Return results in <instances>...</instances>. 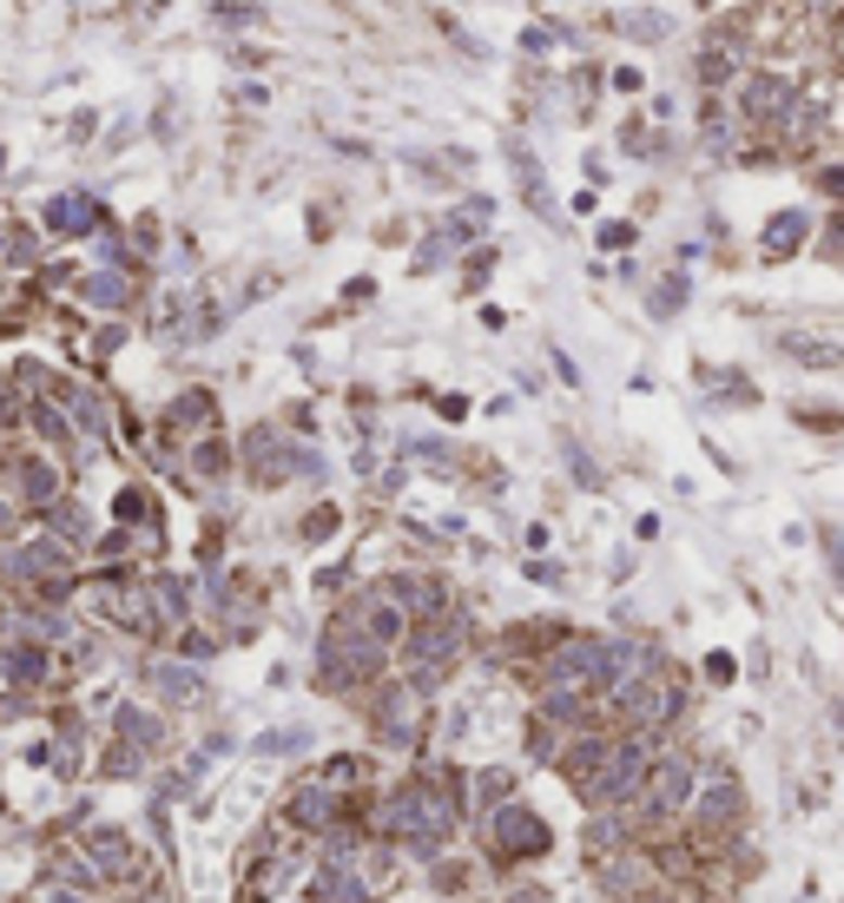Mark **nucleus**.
Returning <instances> with one entry per match:
<instances>
[{"label":"nucleus","mask_w":844,"mask_h":903,"mask_svg":"<svg viewBox=\"0 0 844 903\" xmlns=\"http://www.w3.org/2000/svg\"><path fill=\"white\" fill-rule=\"evenodd\" d=\"M693 791H700V765H693L687 752H666V759L647 765L640 811H647V817H680V811L693 804Z\"/></svg>","instance_id":"7ed1b4c3"},{"label":"nucleus","mask_w":844,"mask_h":903,"mask_svg":"<svg viewBox=\"0 0 844 903\" xmlns=\"http://www.w3.org/2000/svg\"><path fill=\"white\" fill-rule=\"evenodd\" d=\"M601 244H608V251H621V244H634V224H601Z\"/></svg>","instance_id":"412c9836"},{"label":"nucleus","mask_w":844,"mask_h":903,"mask_svg":"<svg viewBox=\"0 0 844 903\" xmlns=\"http://www.w3.org/2000/svg\"><path fill=\"white\" fill-rule=\"evenodd\" d=\"M152 686H158L165 699H192V693H199V673H186V667H152Z\"/></svg>","instance_id":"ddd939ff"},{"label":"nucleus","mask_w":844,"mask_h":903,"mask_svg":"<svg viewBox=\"0 0 844 903\" xmlns=\"http://www.w3.org/2000/svg\"><path fill=\"white\" fill-rule=\"evenodd\" d=\"M627 34H666V21H660V14H634Z\"/></svg>","instance_id":"5701e85b"},{"label":"nucleus","mask_w":844,"mask_h":903,"mask_svg":"<svg viewBox=\"0 0 844 903\" xmlns=\"http://www.w3.org/2000/svg\"><path fill=\"white\" fill-rule=\"evenodd\" d=\"M495 844L509 851V857H541L548 851V825H541L535 811L509 804V811H495Z\"/></svg>","instance_id":"39448f33"},{"label":"nucleus","mask_w":844,"mask_h":903,"mask_svg":"<svg viewBox=\"0 0 844 903\" xmlns=\"http://www.w3.org/2000/svg\"><path fill=\"white\" fill-rule=\"evenodd\" d=\"M40 667H47L40 646H14V653H8V673H14V680H40Z\"/></svg>","instance_id":"f3484780"},{"label":"nucleus","mask_w":844,"mask_h":903,"mask_svg":"<svg viewBox=\"0 0 844 903\" xmlns=\"http://www.w3.org/2000/svg\"><path fill=\"white\" fill-rule=\"evenodd\" d=\"M515 172H522V185H528V205L554 218V205H548V185H541V172H535V158H515Z\"/></svg>","instance_id":"dca6fc26"},{"label":"nucleus","mask_w":844,"mask_h":903,"mask_svg":"<svg viewBox=\"0 0 844 903\" xmlns=\"http://www.w3.org/2000/svg\"><path fill=\"white\" fill-rule=\"evenodd\" d=\"M647 765H653V752H647V738H627V746H614L608 759H601V772L587 778V785H574L587 804H634L640 798V785H647Z\"/></svg>","instance_id":"f03ea898"},{"label":"nucleus","mask_w":844,"mask_h":903,"mask_svg":"<svg viewBox=\"0 0 844 903\" xmlns=\"http://www.w3.org/2000/svg\"><path fill=\"white\" fill-rule=\"evenodd\" d=\"M53 903H73V896H53Z\"/></svg>","instance_id":"bb28decb"},{"label":"nucleus","mask_w":844,"mask_h":903,"mask_svg":"<svg viewBox=\"0 0 844 903\" xmlns=\"http://www.w3.org/2000/svg\"><path fill=\"white\" fill-rule=\"evenodd\" d=\"M785 357H798L811 370H837L844 363V337L837 331H785Z\"/></svg>","instance_id":"0eeeda50"},{"label":"nucleus","mask_w":844,"mask_h":903,"mask_svg":"<svg viewBox=\"0 0 844 903\" xmlns=\"http://www.w3.org/2000/svg\"><path fill=\"white\" fill-rule=\"evenodd\" d=\"M119 515L126 521H145V495H139V488H126V495H119Z\"/></svg>","instance_id":"4be33fe9"},{"label":"nucleus","mask_w":844,"mask_h":903,"mask_svg":"<svg viewBox=\"0 0 844 903\" xmlns=\"http://www.w3.org/2000/svg\"><path fill=\"white\" fill-rule=\"evenodd\" d=\"M700 798V825L713 831V838H726L739 817H745V798H739V785H732V772H713L706 778V791H693Z\"/></svg>","instance_id":"423d86ee"},{"label":"nucleus","mask_w":844,"mask_h":903,"mask_svg":"<svg viewBox=\"0 0 844 903\" xmlns=\"http://www.w3.org/2000/svg\"><path fill=\"white\" fill-rule=\"evenodd\" d=\"M509 772H482V785H475V804H495V798H509Z\"/></svg>","instance_id":"6ab92c4d"},{"label":"nucleus","mask_w":844,"mask_h":903,"mask_svg":"<svg viewBox=\"0 0 844 903\" xmlns=\"http://www.w3.org/2000/svg\"><path fill=\"white\" fill-rule=\"evenodd\" d=\"M739 119H752V126H772L779 113H785V100H792V87L779 73H752V79H739Z\"/></svg>","instance_id":"20e7f679"},{"label":"nucleus","mask_w":844,"mask_h":903,"mask_svg":"<svg viewBox=\"0 0 844 903\" xmlns=\"http://www.w3.org/2000/svg\"><path fill=\"white\" fill-rule=\"evenodd\" d=\"M79 297H87V304H100V310H119L132 291H126V278H119V271H100V278H87V284H79Z\"/></svg>","instance_id":"f8f14e48"},{"label":"nucleus","mask_w":844,"mask_h":903,"mask_svg":"<svg viewBox=\"0 0 844 903\" xmlns=\"http://www.w3.org/2000/svg\"><path fill=\"white\" fill-rule=\"evenodd\" d=\"M383 673V646L357 627V620H336L323 633V686H357Z\"/></svg>","instance_id":"f257e3e1"},{"label":"nucleus","mask_w":844,"mask_h":903,"mask_svg":"<svg viewBox=\"0 0 844 903\" xmlns=\"http://www.w3.org/2000/svg\"><path fill=\"white\" fill-rule=\"evenodd\" d=\"M818 185H824L831 198H844V166H831V172H818Z\"/></svg>","instance_id":"393cba45"},{"label":"nucleus","mask_w":844,"mask_h":903,"mask_svg":"<svg viewBox=\"0 0 844 903\" xmlns=\"http://www.w3.org/2000/svg\"><path fill=\"white\" fill-rule=\"evenodd\" d=\"M805 231H811L805 211H772L766 218V258H792L798 244H805Z\"/></svg>","instance_id":"9d476101"},{"label":"nucleus","mask_w":844,"mask_h":903,"mask_svg":"<svg viewBox=\"0 0 844 903\" xmlns=\"http://www.w3.org/2000/svg\"><path fill=\"white\" fill-rule=\"evenodd\" d=\"M680 291H687L680 278H666V284L653 291V317H673V310H680Z\"/></svg>","instance_id":"aec40b11"},{"label":"nucleus","mask_w":844,"mask_h":903,"mask_svg":"<svg viewBox=\"0 0 844 903\" xmlns=\"http://www.w3.org/2000/svg\"><path fill=\"white\" fill-rule=\"evenodd\" d=\"M330 528H336V508H317V515L304 521V534H330Z\"/></svg>","instance_id":"b1692460"},{"label":"nucleus","mask_w":844,"mask_h":903,"mask_svg":"<svg viewBox=\"0 0 844 903\" xmlns=\"http://www.w3.org/2000/svg\"><path fill=\"white\" fill-rule=\"evenodd\" d=\"M21 495H27L34 508L53 502V468H47V462H27V468H21Z\"/></svg>","instance_id":"4468645a"},{"label":"nucleus","mask_w":844,"mask_h":903,"mask_svg":"<svg viewBox=\"0 0 844 903\" xmlns=\"http://www.w3.org/2000/svg\"><path fill=\"white\" fill-rule=\"evenodd\" d=\"M297 825H310V831H323L330 817H336V798H330V785H317V791H297Z\"/></svg>","instance_id":"9b49d317"},{"label":"nucleus","mask_w":844,"mask_h":903,"mask_svg":"<svg viewBox=\"0 0 844 903\" xmlns=\"http://www.w3.org/2000/svg\"><path fill=\"white\" fill-rule=\"evenodd\" d=\"M212 14H218V21H231V27H251V21H265V8H251V0H218Z\"/></svg>","instance_id":"a211bd4d"},{"label":"nucleus","mask_w":844,"mask_h":903,"mask_svg":"<svg viewBox=\"0 0 844 903\" xmlns=\"http://www.w3.org/2000/svg\"><path fill=\"white\" fill-rule=\"evenodd\" d=\"M614 752V738H601V732H587V738H574V746L561 752V772H567V785H587L601 772V759Z\"/></svg>","instance_id":"6e6552de"},{"label":"nucleus","mask_w":844,"mask_h":903,"mask_svg":"<svg viewBox=\"0 0 844 903\" xmlns=\"http://www.w3.org/2000/svg\"><path fill=\"white\" fill-rule=\"evenodd\" d=\"M119 732L132 738V746H158V719H145V712H132V706L119 712Z\"/></svg>","instance_id":"2eb2a0df"},{"label":"nucleus","mask_w":844,"mask_h":903,"mask_svg":"<svg viewBox=\"0 0 844 903\" xmlns=\"http://www.w3.org/2000/svg\"><path fill=\"white\" fill-rule=\"evenodd\" d=\"M47 224H53V231H66V237L93 231V224H100V205H93V192H60V198H53V211H47Z\"/></svg>","instance_id":"1a4fd4ad"},{"label":"nucleus","mask_w":844,"mask_h":903,"mask_svg":"<svg viewBox=\"0 0 844 903\" xmlns=\"http://www.w3.org/2000/svg\"><path fill=\"white\" fill-rule=\"evenodd\" d=\"M515 903H548V896H515Z\"/></svg>","instance_id":"a878e982"}]
</instances>
